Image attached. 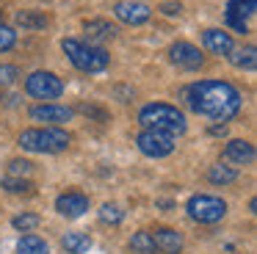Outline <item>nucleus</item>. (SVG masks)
I'll return each instance as SVG.
<instances>
[{
  "mask_svg": "<svg viewBox=\"0 0 257 254\" xmlns=\"http://www.w3.org/2000/svg\"><path fill=\"white\" fill-rule=\"evenodd\" d=\"M152 235V243L161 254H180L183 251V235L177 229H169V226H158Z\"/></svg>",
  "mask_w": 257,
  "mask_h": 254,
  "instance_id": "f8f14e48",
  "label": "nucleus"
},
{
  "mask_svg": "<svg viewBox=\"0 0 257 254\" xmlns=\"http://www.w3.org/2000/svg\"><path fill=\"white\" fill-rule=\"evenodd\" d=\"M28 116H31L34 121H47L50 127H61V124H67V121L75 116V110L67 108V105L42 102V105H34V108L28 110Z\"/></svg>",
  "mask_w": 257,
  "mask_h": 254,
  "instance_id": "1a4fd4ad",
  "label": "nucleus"
},
{
  "mask_svg": "<svg viewBox=\"0 0 257 254\" xmlns=\"http://www.w3.org/2000/svg\"><path fill=\"white\" fill-rule=\"evenodd\" d=\"M130 248H133V254H155L158 251L150 232H136V235L130 237Z\"/></svg>",
  "mask_w": 257,
  "mask_h": 254,
  "instance_id": "4be33fe9",
  "label": "nucleus"
},
{
  "mask_svg": "<svg viewBox=\"0 0 257 254\" xmlns=\"http://www.w3.org/2000/svg\"><path fill=\"white\" fill-rule=\"evenodd\" d=\"M257 14V0H229L227 3V17L229 20L246 22L249 17Z\"/></svg>",
  "mask_w": 257,
  "mask_h": 254,
  "instance_id": "f3484780",
  "label": "nucleus"
},
{
  "mask_svg": "<svg viewBox=\"0 0 257 254\" xmlns=\"http://www.w3.org/2000/svg\"><path fill=\"white\" fill-rule=\"evenodd\" d=\"M80 113H86V116H91V119H97V121H108V110H102L100 105H80Z\"/></svg>",
  "mask_w": 257,
  "mask_h": 254,
  "instance_id": "c85d7f7f",
  "label": "nucleus"
},
{
  "mask_svg": "<svg viewBox=\"0 0 257 254\" xmlns=\"http://www.w3.org/2000/svg\"><path fill=\"white\" fill-rule=\"evenodd\" d=\"M31 171H34V166L28 160H12L9 163V177H28Z\"/></svg>",
  "mask_w": 257,
  "mask_h": 254,
  "instance_id": "cd10ccee",
  "label": "nucleus"
},
{
  "mask_svg": "<svg viewBox=\"0 0 257 254\" xmlns=\"http://www.w3.org/2000/svg\"><path fill=\"white\" fill-rule=\"evenodd\" d=\"M25 91L36 99H58L64 94V83L53 72H34L25 77Z\"/></svg>",
  "mask_w": 257,
  "mask_h": 254,
  "instance_id": "423d86ee",
  "label": "nucleus"
},
{
  "mask_svg": "<svg viewBox=\"0 0 257 254\" xmlns=\"http://www.w3.org/2000/svg\"><path fill=\"white\" fill-rule=\"evenodd\" d=\"M20 80V69L14 64H0V88H9Z\"/></svg>",
  "mask_w": 257,
  "mask_h": 254,
  "instance_id": "a878e982",
  "label": "nucleus"
},
{
  "mask_svg": "<svg viewBox=\"0 0 257 254\" xmlns=\"http://www.w3.org/2000/svg\"><path fill=\"white\" fill-rule=\"evenodd\" d=\"M61 246L67 248L69 254H86L91 248V237L83 235V232H67L61 237Z\"/></svg>",
  "mask_w": 257,
  "mask_h": 254,
  "instance_id": "a211bd4d",
  "label": "nucleus"
},
{
  "mask_svg": "<svg viewBox=\"0 0 257 254\" xmlns=\"http://www.w3.org/2000/svg\"><path fill=\"white\" fill-rule=\"evenodd\" d=\"M207 180H210L213 185H229V182L238 180V169H232V166H210Z\"/></svg>",
  "mask_w": 257,
  "mask_h": 254,
  "instance_id": "aec40b11",
  "label": "nucleus"
},
{
  "mask_svg": "<svg viewBox=\"0 0 257 254\" xmlns=\"http://www.w3.org/2000/svg\"><path fill=\"white\" fill-rule=\"evenodd\" d=\"M122 218H124V210L119 207V204L105 202L100 207V221H102V224H122Z\"/></svg>",
  "mask_w": 257,
  "mask_h": 254,
  "instance_id": "5701e85b",
  "label": "nucleus"
},
{
  "mask_svg": "<svg viewBox=\"0 0 257 254\" xmlns=\"http://www.w3.org/2000/svg\"><path fill=\"white\" fill-rule=\"evenodd\" d=\"M14 25L23 28V31H45L50 25V20L42 11H17L14 14Z\"/></svg>",
  "mask_w": 257,
  "mask_h": 254,
  "instance_id": "dca6fc26",
  "label": "nucleus"
},
{
  "mask_svg": "<svg viewBox=\"0 0 257 254\" xmlns=\"http://www.w3.org/2000/svg\"><path fill=\"white\" fill-rule=\"evenodd\" d=\"M14 44H17V33H14V28H9V25L0 22V53L12 50Z\"/></svg>",
  "mask_w": 257,
  "mask_h": 254,
  "instance_id": "bb28decb",
  "label": "nucleus"
},
{
  "mask_svg": "<svg viewBox=\"0 0 257 254\" xmlns=\"http://www.w3.org/2000/svg\"><path fill=\"white\" fill-rule=\"evenodd\" d=\"M0 22H3V11H0Z\"/></svg>",
  "mask_w": 257,
  "mask_h": 254,
  "instance_id": "2f4dec72",
  "label": "nucleus"
},
{
  "mask_svg": "<svg viewBox=\"0 0 257 254\" xmlns=\"http://www.w3.org/2000/svg\"><path fill=\"white\" fill-rule=\"evenodd\" d=\"M56 210L61 215H67V218H80V215L89 210V196H83V193H78V191L61 193V196L56 199Z\"/></svg>",
  "mask_w": 257,
  "mask_h": 254,
  "instance_id": "9b49d317",
  "label": "nucleus"
},
{
  "mask_svg": "<svg viewBox=\"0 0 257 254\" xmlns=\"http://www.w3.org/2000/svg\"><path fill=\"white\" fill-rule=\"evenodd\" d=\"M188 215L199 224H216L227 215V202L218 196H210V193H196V196L188 199Z\"/></svg>",
  "mask_w": 257,
  "mask_h": 254,
  "instance_id": "39448f33",
  "label": "nucleus"
},
{
  "mask_svg": "<svg viewBox=\"0 0 257 254\" xmlns=\"http://www.w3.org/2000/svg\"><path fill=\"white\" fill-rule=\"evenodd\" d=\"M169 61H172L174 66H180V69H191V72L205 66L202 50L194 47L191 42H174L172 47H169Z\"/></svg>",
  "mask_w": 257,
  "mask_h": 254,
  "instance_id": "6e6552de",
  "label": "nucleus"
},
{
  "mask_svg": "<svg viewBox=\"0 0 257 254\" xmlns=\"http://www.w3.org/2000/svg\"><path fill=\"white\" fill-rule=\"evenodd\" d=\"M83 31H86L89 44H97V47H100L102 42H108V39L116 36V28H113L108 20H86L83 22Z\"/></svg>",
  "mask_w": 257,
  "mask_h": 254,
  "instance_id": "2eb2a0df",
  "label": "nucleus"
},
{
  "mask_svg": "<svg viewBox=\"0 0 257 254\" xmlns=\"http://www.w3.org/2000/svg\"><path fill=\"white\" fill-rule=\"evenodd\" d=\"M185 102L199 116L213 121H229L240 110V91L227 80H199L183 91Z\"/></svg>",
  "mask_w": 257,
  "mask_h": 254,
  "instance_id": "f257e3e1",
  "label": "nucleus"
},
{
  "mask_svg": "<svg viewBox=\"0 0 257 254\" xmlns=\"http://www.w3.org/2000/svg\"><path fill=\"white\" fill-rule=\"evenodd\" d=\"M113 14H116V20L124 22V25H144L152 17V9L144 0H119V3L113 6Z\"/></svg>",
  "mask_w": 257,
  "mask_h": 254,
  "instance_id": "9d476101",
  "label": "nucleus"
},
{
  "mask_svg": "<svg viewBox=\"0 0 257 254\" xmlns=\"http://www.w3.org/2000/svg\"><path fill=\"white\" fill-rule=\"evenodd\" d=\"M72 144V136L61 127H31L20 133V147L25 152H39V155H58Z\"/></svg>",
  "mask_w": 257,
  "mask_h": 254,
  "instance_id": "7ed1b4c3",
  "label": "nucleus"
},
{
  "mask_svg": "<svg viewBox=\"0 0 257 254\" xmlns=\"http://www.w3.org/2000/svg\"><path fill=\"white\" fill-rule=\"evenodd\" d=\"M139 124L144 130H155V133H163V136H183L188 130V121H185V113L177 110L174 105H166V102H150L139 110Z\"/></svg>",
  "mask_w": 257,
  "mask_h": 254,
  "instance_id": "f03ea898",
  "label": "nucleus"
},
{
  "mask_svg": "<svg viewBox=\"0 0 257 254\" xmlns=\"http://www.w3.org/2000/svg\"><path fill=\"white\" fill-rule=\"evenodd\" d=\"M224 133H227V127H224V124H213L210 127V136H224Z\"/></svg>",
  "mask_w": 257,
  "mask_h": 254,
  "instance_id": "7c9ffc66",
  "label": "nucleus"
},
{
  "mask_svg": "<svg viewBox=\"0 0 257 254\" xmlns=\"http://www.w3.org/2000/svg\"><path fill=\"white\" fill-rule=\"evenodd\" d=\"M136 147L147 158H166V155L174 152V138L163 136V133H155V130H141L136 136Z\"/></svg>",
  "mask_w": 257,
  "mask_h": 254,
  "instance_id": "0eeeda50",
  "label": "nucleus"
},
{
  "mask_svg": "<svg viewBox=\"0 0 257 254\" xmlns=\"http://www.w3.org/2000/svg\"><path fill=\"white\" fill-rule=\"evenodd\" d=\"M232 66H238V69H246V72L254 69V66H257V50H254V44H249V47L238 50V53L232 55Z\"/></svg>",
  "mask_w": 257,
  "mask_h": 254,
  "instance_id": "412c9836",
  "label": "nucleus"
},
{
  "mask_svg": "<svg viewBox=\"0 0 257 254\" xmlns=\"http://www.w3.org/2000/svg\"><path fill=\"white\" fill-rule=\"evenodd\" d=\"M61 47H64V53H67V58L72 61V66L80 72H102L108 66V61H111V55L102 47L80 42V39H64Z\"/></svg>",
  "mask_w": 257,
  "mask_h": 254,
  "instance_id": "20e7f679",
  "label": "nucleus"
},
{
  "mask_svg": "<svg viewBox=\"0 0 257 254\" xmlns=\"http://www.w3.org/2000/svg\"><path fill=\"white\" fill-rule=\"evenodd\" d=\"M161 11H163L166 17H180L183 6H180V3H161Z\"/></svg>",
  "mask_w": 257,
  "mask_h": 254,
  "instance_id": "c756f323",
  "label": "nucleus"
},
{
  "mask_svg": "<svg viewBox=\"0 0 257 254\" xmlns=\"http://www.w3.org/2000/svg\"><path fill=\"white\" fill-rule=\"evenodd\" d=\"M12 224H14V229H20V232H34L36 226L42 224V218L36 213H23V215H17Z\"/></svg>",
  "mask_w": 257,
  "mask_h": 254,
  "instance_id": "393cba45",
  "label": "nucleus"
},
{
  "mask_svg": "<svg viewBox=\"0 0 257 254\" xmlns=\"http://www.w3.org/2000/svg\"><path fill=\"white\" fill-rule=\"evenodd\" d=\"M202 42H205V47L210 50L213 55H229L235 50L232 36H229L227 31H221V28H207V31L202 33Z\"/></svg>",
  "mask_w": 257,
  "mask_h": 254,
  "instance_id": "4468645a",
  "label": "nucleus"
},
{
  "mask_svg": "<svg viewBox=\"0 0 257 254\" xmlns=\"http://www.w3.org/2000/svg\"><path fill=\"white\" fill-rule=\"evenodd\" d=\"M0 188H6L9 193H34V185L28 180H20V177H6V180L0 182Z\"/></svg>",
  "mask_w": 257,
  "mask_h": 254,
  "instance_id": "b1692460",
  "label": "nucleus"
},
{
  "mask_svg": "<svg viewBox=\"0 0 257 254\" xmlns=\"http://www.w3.org/2000/svg\"><path fill=\"white\" fill-rule=\"evenodd\" d=\"M17 251H20V254H50V248H47V243L42 240L39 235L28 232V235H23V237H20Z\"/></svg>",
  "mask_w": 257,
  "mask_h": 254,
  "instance_id": "6ab92c4d",
  "label": "nucleus"
},
{
  "mask_svg": "<svg viewBox=\"0 0 257 254\" xmlns=\"http://www.w3.org/2000/svg\"><path fill=\"white\" fill-rule=\"evenodd\" d=\"M254 144L243 141V138H232V141H227V147H224V158L229 160V163L235 166H249L254 163Z\"/></svg>",
  "mask_w": 257,
  "mask_h": 254,
  "instance_id": "ddd939ff",
  "label": "nucleus"
}]
</instances>
